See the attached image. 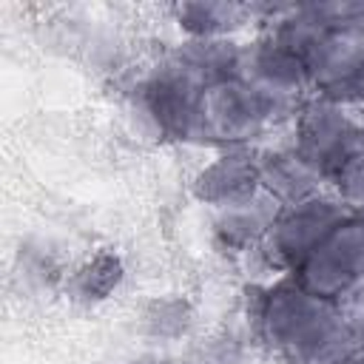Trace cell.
<instances>
[{"label": "cell", "instance_id": "cell-1", "mask_svg": "<svg viewBox=\"0 0 364 364\" xmlns=\"http://www.w3.org/2000/svg\"><path fill=\"white\" fill-rule=\"evenodd\" d=\"M259 336L284 364H355L364 333L333 299L316 296L296 279L282 282L259 304Z\"/></svg>", "mask_w": 364, "mask_h": 364}, {"label": "cell", "instance_id": "cell-2", "mask_svg": "<svg viewBox=\"0 0 364 364\" xmlns=\"http://www.w3.org/2000/svg\"><path fill=\"white\" fill-rule=\"evenodd\" d=\"M205 85L173 57L159 60L131 91V111L159 139L202 136Z\"/></svg>", "mask_w": 364, "mask_h": 364}, {"label": "cell", "instance_id": "cell-3", "mask_svg": "<svg viewBox=\"0 0 364 364\" xmlns=\"http://www.w3.org/2000/svg\"><path fill=\"white\" fill-rule=\"evenodd\" d=\"M301 108V100H290L273 91H264L242 77L219 82L205 91L202 100V136L225 142V145H242L284 117H296Z\"/></svg>", "mask_w": 364, "mask_h": 364}, {"label": "cell", "instance_id": "cell-4", "mask_svg": "<svg viewBox=\"0 0 364 364\" xmlns=\"http://www.w3.org/2000/svg\"><path fill=\"white\" fill-rule=\"evenodd\" d=\"M290 148L324 179H336L341 168L364 151V131L355 114L330 100H304L296 111Z\"/></svg>", "mask_w": 364, "mask_h": 364}, {"label": "cell", "instance_id": "cell-5", "mask_svg": "<svg viewBox=\"0 0 364 364\" xmlns=\"http://www.w3.org/2000/svg\"><path fill=\"white\" fill-rule=\"evenodd\" d=\"M353 216L338 193H316L304 202L287 205L279 210L276 222L256 245L262 256L282 270H293L341 225Z\"/></svg>", "mask_w": 364, "mask_h": 364}, {"label": "cell", "instance_id": "cell-6", "mask_svg": "<svg viewBox=\"0 0 364 364\" xmlns=\"http://www.w3.org/2000/svg\"><path fill=\"white\" fill-rule=\"evenodd\" d=\"M296 282L316 296L344 301L364 284V216L341 222L299 267Z\"/></svg>", "mask_w": 364, "mask_h": 364}, {"label": "cell", "instance_id": "cell-7", "mask_svg": "<svg viewBox=\"0 0 364 364\" xmlns=\"http://www.w3.org/2000/svg\"><path fill=\"white\" fill-rule=\"evenodd\" d=\"M304 65L316 97L353 111L364 105V31H327Z\"/></svg>", "mask_w": 364, "mask_h": 364}, {"label": "cell", "instance_id": "cell-8", "mask_svg": "<svg viewBox=\"0 0 364 364\" xmlns=\"http://www.w3.org/2000/svg\"><path fill=\"white\" fill-rule=\"evenodd\" d=\"M239 77L290 100H301V94L310 91V74L304 60L296 51H290L284 43H279L270 31L253 40L250 46H245Z\"/></svg>", "mask_w": 364, "mask_h": 364}, {"label": "cell", "instance_id": "cell-9", "mask_svg": "<svg viewBox=\"0 0 364 364\" xmlns=\"http://www.w3.org/2000/svg\"><path fill=\"white\" fill-rule=\"evenodd\" d=\"M259 188V159L247 148H228L213 162H208L193 179L196 199L210 205L213 210L247 199Z\"/></svg>", "mask_w": 364, "mask_h": 364}, {"label": "cell", "instance_id": "cell-10", "mask_svg": "<svg viewBox=\"0 0 364 364\" xmlns=\"http://www.w3.org/2000/svg\"><path fill=\"white\" fill-rule=\"evenodd\" d=\"M279 210H282V205L264 188H259L247 199H239L233 205L216 208V213H213V236L228 250H247V247H253V245H259L264 239V233L276 222Z\"/></svg>", "mask_w": 364, "mask_h": 364}, {"label": "cell", "instance_id": "cell-11", "mask_svg": "<svg viewBox=\"0 0 364 364\" xmlns=\"http://www.w3.org/2000/svg\"><path fill=\"white\" fill-rule=\"evenodd\" d=\"M256 159H259V185L282 208L304 202L324 191L327 179L316 168H310L293 148L264 151V154H256Z\"/></svg>", "mask_w": 364, "mask_h": 364}, {"label": "cell", "instance_id": "cell-12", "mask_svg": "<svg viewBox=\"0 0 364 364\" xmlns=\"http://www.w3.org/2000/svg\"><path fill=\"white\" fill-rule=\"evenodd\" d=\"M173 57L205 85L213 88L219 82L236 80L242 74L245 46L230 37H210V40H185Z\"/></svg>", "mask_w": 364, "mask_h": 364}, {"label": "cell", "instance_id": "cell-13", "mask_svg": "<svg viewBox=\"0 0 364 364\" xmlns=\"http://www.w3.org/2000/svg\"><path fill=\"white\" fill-rule=\"evenodd\" d=\"M176 23L191 34V40H210V37H228L236 28L253 17L250 6L236 3H182L173 6Z\"/></svg>", "mask_w": 364, "mask_h": 364}, {"label": "cell", "instance_id": "cell-14", "mask_svg": "<svg viewBox=\"0 0 364 364\" xmlns=\"http://www.w3.org/2000/svg\"><path fill=\"white\" fill-rule=\"evenodd\" d=\"M122 279V267L114 256H97L91 262H85L74 279H71V296L80 301H100L105 299Z\"/></svg>", "mask_w": 364, "mask_h": 364}, {"label": "cell", "instance_id": "cell-15", "mask_svg": "<svg viewBox=\"0 0 364 364\" xmlns=\"http://www.w3.org/2000/svg\"><path fill=\"white\" fill-rule=\"evenodd\" d=\"M333 182H336V193L344 199V205L353 213L364 216V151L355 159H350Z\"/></svg>", "mask_w": 364, "mask_h": 364}, {"label": "cell", "instance_id": "cell-16", "mask_svg": "<svg viewBox=\"0 0 364 364\" xmlns=\"http://www.w3.org/2000/svg\"><path fill=\"white\" fill-rule=\"evenodd\" d=\"M148 327L154 336H179L188 324V313L182 304H154V310L148 313Z\"/></svg>", "mask_w": 364, "mask_h": 364}, {"label": "cell", "instance_id": "cell-17", "mask_svg": "<svg viewBox=\"0 0 364 364\" xmlns=\"http://www.w3.org/2000/svg\"><path fill=\"white\" fill-rule=\"evenodd\" d=\"M239 358H242V347L228 336V338H213V344L202 350L199 364H239Z\"/></svg>", "mask_w": 364, "mask_h": 364}, {"label": "cell", "instance_id": "cell-18", "mask_svg": "<svg viewBox=\"0 0 364 364\" xmlns=\"http://www.w3.org/2000/svg\"><path fill=\"white\" fill-rule=\"evenodd\" d=\"M341 307H344V313H347V318L364 333V284L350 296V299H344L341 301Z\"/></svg>", "mask_w": 364, "mask_h": 364}, {"label": "cell", "instance_id": "cell-19", "mask_svg": "<svg viewBox=\"0 0 364 364\" xmlns=\"http://www.w3.org/2000/svg\"><path fill=\"white\" fill-rule=\"evenodd\" d=\"M353 114H355V119H358V125H361V131H364V105H361V108H355Z\"/></svg>", "mask_w": 364, "mask_h": 364}, {"label": "cell", "instance_id": "cell-20", "mask_svg": "<svg viewBox=\"0 0 364 364\" xmlns=\"http://www.w3.org/2000/svg\"><path fill=\"white\" fill-rule=\"evenodd\" d=\"M361 361H364V344H361Z\"/></svg>", "mask_w": 364, "mask_h": 364}, {"label": "cell", "instance_id": "cell-21", "mask_svg": "<svg viewBox=\"0 0 364 364\" xmlns=\"http://www.w3.org/2000/svg\"><path fill=\"white\" fill-rule=\"evenodd\" d=\"M355 364H364V361H355Z\"/></svg>", "mask_w": 364, "mask_h": 364}, {"label": "cell", "instance_id": "cell-22", "mask_svg": "<svg viewBox=\"0 0 364 364\" xmlns=\"http://www.w3.org/2000/svg\"><path fill=\"white\" fill-rule=\"evenodd\" d=\"M142 364H145V361H142Z\"/></svg>", "mask_w": 364, "mask_h": 364}]
</instances>
